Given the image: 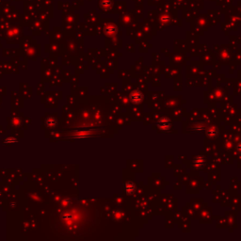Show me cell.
<instances>
[{"instance_id": "6da1fadb", "label": "cell", "mask_w": 241, "mask_h": 241, "mask_svg": "<svg viewBox=\"0 0 241 241\" xmlns=\"http://www.w3.org/2000/svg\"><path fill=\"white\" fill-rule=\"evenodd\" d=\"M130 98H131V101H132V103L139 104V103H141V101L143 99V95L141 92H139V91H134L131 93Z\"/></svg>"}, {"instance_id": "7a4b0ae2", "label": "cell", "mask_w": 241, "mask_h": 241, "mask_svg": "<svg viewBox=\"0 0 241 241\" xmlns=\"http://www.w3.org/2000/svg\"><path fill=\"white\" fill-rule=\"evenodd\" d=\"M124 189H125V192L127 194H131L134 192V185L131 184V183H127L125 185H124Z\"/></svg>"}]
</instances>
